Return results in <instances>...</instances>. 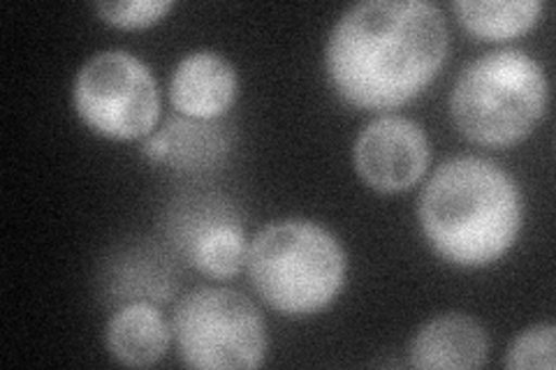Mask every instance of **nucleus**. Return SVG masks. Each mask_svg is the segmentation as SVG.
Here are the masks:
<instances>
[{"label":"nucleus","mask_w":556,"mask_h":370,"mask_svg":"<svg viewBox=\"0 0 556 370\" xmlns=\"http://www.w3.org/2000/svg\"><path fill=\"white\" fill-rule=\"evenodd\" d=\"M447 24L425 0H367L329 33L325 67L341 100L357 110L404 107L437 79L447 59Z\"/></svg>","instance_id":"1"},{"label":"nucleus","mask_w":556,"mask_h":370,"mask_svg":"<svg viewBox=\"0 0 556 370\" xmlns=\"http://www.w3.org/2000/svg\"><path fill=\"white\" fill-rule=\"evenodd\" d=\"M417 218L445 261L480 269L506 257L521 229V195L513 176L478 155L443 163L425 186Z\"/></svg>","instance_id":"2"},{"label":"nucleus","mask_w":556,"mask_h":370,"mask_svg":"<svg viewBox=\"0 0 556 370\" xmlns=\"http://www.w3.org/2000/svg\"><path fill=\"white\" fill-rule=\"evenodd\" d=\"M247 267L255 292L283 315L325 310L341 294L348 259L339 239L302 218L267 225L251 245Z\"/></svg>","instance_id":"3"},{"label":"nucleus","mask_w":556,"mask_h":370,"mask_svg":"<svg viewBox=\"0 0 556 370\" xmlns=\"http://www.w3.org/2000/svg\"><path fill=\"white\" fill-rule=\"evenodd\" d=\"M549 86L527 51L498 49L476 59L452 88L450 112L478 146L508 149L527 139L547 112Z\"/></svg>","instance_id":"4"},{"label":"nucleus","mask_w":556,"mask_h":370,"mask_svg":"<svg viewBox=\"0 0 556 370\" xmlns=\"http://www.w3.org/2000/svg\"><path fill=\"white\" fill-rule=\"evenodd\" d=\"M179 359L190 368H257L267 357V327L255 304L228 288L186 294L172 315Z\"/></svg>","instance_id":"5"},{"label":"nucleus","mask_w":556,"mask_h":370,"mask_svg":"<svg viewBox=\"0 0 556 370\" xmlns=\"http://www.w3.org/2000/svg\"><path fill=\"white\" fill-rule=\"evenodd\" d=\"M73 102L86 126L114 142L151 135L161 116V91L149 65L121 49L100 51L79 67Z\"/></svg>","instance_id":"6"},{"label":"nucleus","mask_w":556,"mask_h":370,"mask_svg":"<svg viewBox=\"0 0 556 370\" xmlns=\"http://www.w3.org/2000/svg\"><path fill=\"white\" fill-rule=\"evenodd\" d=\"M353 161L364 183L394 195L422 179L431 163V144L415 120L380 116L357 135Z\"/></svg>","instance_id":"7"},{"label":"nucleus","mask_w":556,"mask_h":370,"mask_svg":"<svg viewBox=\"0 0 556 370\" xmlns=\"http://www.w3.org/2000/svg\"><path fill=\"white\" fill-rule=\"evenodd\" d=\"M239 91L235 65L218 51L200 49L174 67L169 102L184 118L218 120L232 110Z\"/></svg>","instance_id":"8"},{"label":"nucleus","mask_w":556,"mask_h":370,"mask_svg":"<svg viewBox=\"0 0 556 370\" xmlns=\"http://www.w3.org/2000/svg\"><path fill=\"white\" fill-rule=\"evenodd\" d=\"M177 243L188 261L208 278H235L249 257L243 227L223 204L190 210Z\"/></svg>","instance_id":"9"},{"label":"nucleus","mask_w":556,"mask_h":370,"mask_svg":"<svg viewBox=\"0 0 556 370\" xmlns=\"http://www.w3.org/2000/svg\"><path fill=\"white\" fill-rule=\"evenodd\" d=\"M486 352L490 341L473 317L447 312L415 333L408 357L413 368L422 370H476L484 366Z\"/></svg>","instance_id":"10"},{"label":"nucleus","mask_w":556,"mask_h":370,"mask_svg":"<svg viewBox=\"0 0 556 370\" xmlns=\"http://www.w3.org/2000/svg\"><path fill=\"white\" fill-rule=\"evenodd\" d=\"M172 327L151 302H132L121 306L104 329L110 355L130 368L155 366L169 347Z\"/></svg>","instance_id":"11"},{"label":"nucleus","mask_w":556,"mask_h":370,"mask_svg":"<svg viewBox=\"0 0 556 370\" xmlns=\"http://www.w3.org/2000/svg\"><path fill=\"white\" fill-rule=\"evenodd\" d=\"M230 137L223 132L216 120H193V118H172L167 126L151 135L144 142V157L151 163H165L172 169L202 171L216 165Z\"/></svg>","instance_id":"12"},{"label":"nucleus","mask_w":556,"mask_h":370,"mask_svg":"<svg viewBox=\"0 0 556 370\" xmlns=\"http://www.w3.org/2000/svg\"><path fill=\"white\" fill-rule=\"evenodd\" d=\"M541 0H457L452 12L459 24L484 42H506L531 30L543 14Z\"/></svg>","instance_id":"13"},{"label":"nucleus","mask_w":556,"mask_h":370,"mask_svg":"<svg viewBox=\"0 0 556 370\" xmlns=\"http://www.w3.org/2000/svg\"><path fill=\"white\" fill-rule=\"evenodd\" d=\"M556 366V329L554 324H535L521 331L513 341L506 368L510 370H552Z\"/></svg>","instance_id":"14"},{"label":"nucleus","mask_w":556,"mask_h":370,"mask_svg":"<svg viewBox=\"0 0 556 370\" xmlns=\"http://www.w3.org/2000/svg\"><path fill=\"white\" fill-rule=\"evenodd\" d=\"M174 3L169 0H130V3H96V12L104 24L139 30L159 24L172 12Z\"/></svg>","instance_id":"15"}]
</instances>
